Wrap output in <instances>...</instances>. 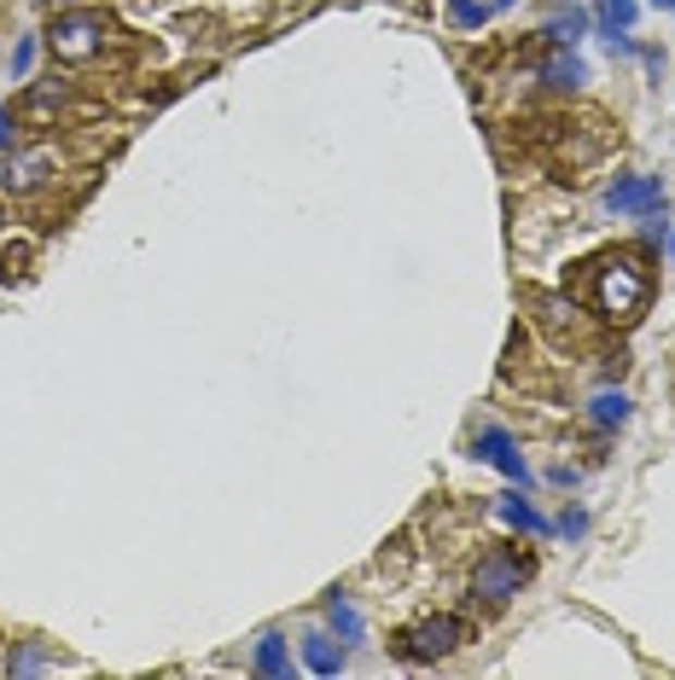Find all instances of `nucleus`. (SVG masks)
<instances>
[{
	"mask_svg": "<svg viewBox=\"0 0 675 680\" xmlns=\"http://www.w3.org/2000/svg\"><path fill=\"white\" fill-rule=\"evenodd\" d=\"M47 7H64V0H47Z\"/></svg>",
	"mask_w": 675,
	"mask_h": 680,
	"instance_id": "393cba45",
	"label": "nucleus"
},
{
	"mask_svg": "<svg viewBox=\"0 0 675 680\" xmlns=\"http://www.w3.org/2000/svg\"><path fill=\"white\" fill-rule=\"evenodd\" d=\"M47 669V640H19V652L7 657V675L24 680V675H41Z\"/></svg>",
	"mask_w": 675,
	"mask_h": 680,
	"instance_id": "f3484780",
	"label": "nucleus"
},
{
	"mask_svg": "<svg viewBox=\"0 0 675 680\" xmlns=\"http://www.w3.org/2000/svg\"><path fill=\"white\" fill-rule=\"evenodd\" d=\"M605 215H652V210H664V181L658 175H617L612 186H605Z\"/></svg>",
	"mask_w": 675,
	"mask_h": 680,
	"instance_id": "423d86ee",
	"label": "nucleus"
},
{
	"mask_svg": "<svg viewBox=\"0 0 675 680\" xmlns=\"http://www.w3.org/2000/svg\"><path fill=\"white\" fill-rule=\"evenodd\" d=\"M629 396H623V390H594V401H588V424H594V431H617V424H629Z\"/></svg>",
	"mask_w": 675,
	"mask_h": 680,
	"instance_id": "f8f14e48",
	"label": "nucleus"
},
{
	"mask_svg": "<svg viewBox=\"0 0 675 680\" xmlns=\"http://www.w3.org/2000/svg\"><path fill=\"white\" fill-rule=\"evenodd\" d=\"M560 530H565L570 541H577V535H588V512H582V506H565V518H560Z\"/></svg>",
	"mask_w": 675,
	"mask_h": 680,
	"instance_id": "aec40b11",
	"label": "nucleus"
},
{
	"mask_svg": "<svg viewBox=\"0 0 675 680\" xmlns=\"http://www.w3.org/2000/svg\"><path fill=\"white\" fill-rule=\"evenodd\" d=\"M466 640H471V622L437 610V617H419L408 628H396V634H391V657L396 663H443V657L461 652Z\"/></svg>",
	"mask_w": 675,
	"mask_h": 680,
	"instance_id": "20e7f679",
	"label": "nucleus"
},
{
	"mask_svg": "<svg viewBox=\"0 0 675 680\" xmlns=\"http://www.w3.org/2000/svg\"><path fill=\"white\" fill-rule=\"evenodd\" d=\"M250 669L257 675H268V680H292L297 675V663H292V652H285V634H257V657H250Z\"/></svg>",
	"mask_w": 675,
	"mask_h": 680,
	"instance_id": "9d476101",
	"label": "nucleus"
},
{
	"mask_svg": "<svg viewBox=\"0 0 675 680\" xmlns=\"http://www.w3.org/2000/svg\"><path fill=\"white\" fill-rule=\"evenodd\" d=\"M327 628L344 645H361L367 640V622H361V610L349 605V593H327Z\"/></svg>",
	"mask_w": 675,
	"mask_h": 680,
	"instance_id": "9b49d317",
	"label": "nucleus"
},
{
	"mask_svg": "<svg viewBox=\"0 0 675 680\" xmlns=\"http://www.w3.org/2000/svg\"><path fill=\"white\" fill-rule=\"evenodd\" d=\"M652 7H658V12H675V0H652Z\"/></svg>",
	"mask_w": 675,
	"mask_h": 680,
	"instance_id": "5701e85b",
	"label": "nucleus"
},
{
	"mask_svg": "<svg viewBox=\"0 0 675 680\" xmlns=\"http://www.w3.org/2000/svg\"><path fill=\"white\" fill-rule=\"evenodd\" d=\"M542 36H548L553 47H577V41L588 36V12H582V7H570V12H553Z\"/></svg>",
	"mask_w": 675,
	"mask_h": 680,
	"instance_id": "4468645a",
	"label": "nucleus"
},
{
	"mask_svg": "<svg viewBox=\"0 0 675 680\" xmlns=\"http://www.w3.org/2000/svg\"><path fill=\"white\" fill-rule=\"evenodd\" d=\"M64 106V88L59 82H41V88H29L24 94V111L19 116H36V123H53V111Z\"/></svg>",
	"mask_w": 675,
	"mask_h": 680,
	"instance_id": "2eb2a0df",
	"label": "nucleus"
},
{
	"mask_svg": "<svg viewBox=\"0 0 675 680\" xmlns=\"http://www.w3.org/2000/svg\"><path fill=\"white\" fill-rule=\"evenodd\" d=\"M443 12H449L454 29H483L489 18H495V7H489V0H443Z\"/></svg>",
	"mask_w": 675,
	"mask_h": 680,
	"instance_id": "dca6fc26",
	"label": "nucleus"
},
{
	"mask_svg": "<svg viewBox=\"0 0 675 680\" xmlns=\"http://www.w3.org/2000/svg\"><path fill=\"white\" fill-rule=\"evenodd\" d=\"M36 47H41L36 36H24L19 47H12V76H24V71H29V64H36Z\"/></svg>",
	"mask_w": 675,
	"mask_h": 680,
	"instance_id": "6ab92c4d",
	"label": "nucleus"
},
{
	"mask_svg": "<svg viewBox=\"0 0 675 680\" xmlns=\"http://www.w3.org/2000/svg\"><path fill=\"white\" fill-rule=\"evenodd\" d=\"M12 134H19V111H12V106H0V151L12 146Z\"/></svg>",
	"mask_w": 675,
	"mask_h": 680,
	"instance_id": "412c9836",
	"label": "nucleus"
},
{
	"mask_svg": "<svg viewBox=\"0 0 675 680\" xmlns=\"http://www.w3.org/2000/svg\"><path fill=\"white\" fill-rule=\"evenodd\" d=\"M664 257H675V233H664Z\"/></svg>",
	"mask_w": 675,
	"mask_h": 680,
	"instance_id": "4be33fe9",
	"label": "nucleus"
},
{
	"mask_svg": "<svg viewBox=\"0 0 675 680\" xmlns=\"http://www.w3.org/2000/svg\"><path fill=\"white\" fill-rule=\"evenodd\" d=\"M530 576H536V553L495 541V547H483L478 565L466 570V593H471V599H483V605H506L513 593H525Z\"/></svg>",
	"mask_w": 675,
	"mask_h": 680,
	"instance_id": "7ed1b4c3",
	"label": "nucleus"
},
{
	"mask_svg": "<svg viewBox=\"0 0 675 680\" xmlns=\"http://www.w3.org/2000/svg\"><path fill=\"white\" fill-rule=\"evenodd\" d=\"M577 297L612 326H635L652 302V268L640 250H600L594 262H582Z\"/></svg>",
	"mask_w": 675,
	"mask_h": 680,
	"instance_id": "f257e3e1",
	"label": "nucleus"
},
{
	"mask_svg": "<svg viewBox=\"0 0 675 680\" xmlns=\"http://www.w3.org/2000/svg\"><path fill=\"white\" fill-rule=\"evenodd\" d=\"M111 41H116V24L106 18V12H94V7H64L41 36V47L59 64H94V59H106Z\"/></svg>",
	"mask_w": 675,
	"mask_h": 680,
	"instance_id": "f03ea898",
	"label": "nucleus"
},
{
	"mask_svg": "<svg viewBox=\"0 0 675 680\" xmlns=\"http://www.w3.org/2000/svg\"><path fill=\"white\" fill-rule=\"evenodd\" d=\"M344 663H349V645L332 634V628H309L303 634V669H315V675H344Z\"/></svg>",
	"mask_w": 675,
	"mask_h": 680,
	"instance_id": "6e6552de",
	"label": "nucleus"
},
{
	"mask_svg": "<svg viewBox=\"0 0 675 680\" xmlns=\"http://www.w3.org/2000/svg\"><path fill=\"white\" fill-rule=\"evenodd\" d=\"M59 181V151L53 146H7V163H0V193L7 198H36Z\"/></svg>",
	"mask_w": 675,
	"mask_h": 680,
	"instance_id": "39448f33",
	"label": "nucleus"
},
{
	"mask_svg": "<svg viewBox=\"0 0 675 680\" xmlns=\"http://www.w3.org/2000/svg\"><path fill=\"white\" fill-rule=\"evenodd\" d=\"M495 512H501L506 523H518V530H530V535H548V530H553V523L536 512L525 495H501V500H495Z\"/></svg>",
	"mask_w": 675,
	"mask_h": 680,
	"instance_id": "ddd939ff",
	"label": "nucleus"
},
{
	"mask_svg": "<svg viewBox=\"0 0 675 680\" xmlns=\"http://www.w3.org/2000/svg\"><path fill=\"white\" fill-rule=\"evenodd\" d=\"M471 460L495 466L501 478H513V483H530V466H525V454H518L513 431H501V424H483V431L471 436Z\"/></svg>",
	"mask_w": 675,
	"mask_h": 680,
	"instance_id": "0eeeda50",
	"label": "nucleus"
},
{
	"mask_svg": "<svg viewBox=\"0 0 675 680\" xmlns=\"http://www.w3.org/2000/svg\"><path fill=\"white\" fill-rule=\"evenodd\" d=\"M489 7H495V12H506V7H513V0H489Z\"/></svg>",
	"mask_w": 675,
	"mask_h": 680,
	"instance_id": "b1692460",
	"label": "nucleus"
},
{
	"mask_svg": "<svg viewBox=\"0 0 675 680\" xmlns=\"http://www.w3.org/2000/svg\"><path fill=\"white\" fill-rule=\"evenodd\" d=\"M24 268H29V245H7V250H0V280H24Z\"/></svg>",
	"mask_w": 675,
	"mask_h": 680,
	"instance_id": "a211bd4d",
	"label": "nucleus"
},
{
	"mask_svg": "<svg viewBox=\"0 0 675 680\" xmlns=\"http://www.w3.org/2000/svg\"><path fill=\"white\" fill-rule=\"evenodd\" d=\"M542 82H548V88H560V94H577L588 82V64L577 59V47H553V53L542 59Z\"/></svg>",
	"mask_w": 675,
	"mask_h": 680,
	"instance_id": "1a4fd4ad",
	"label": "nucleus"
}]
</instances>
